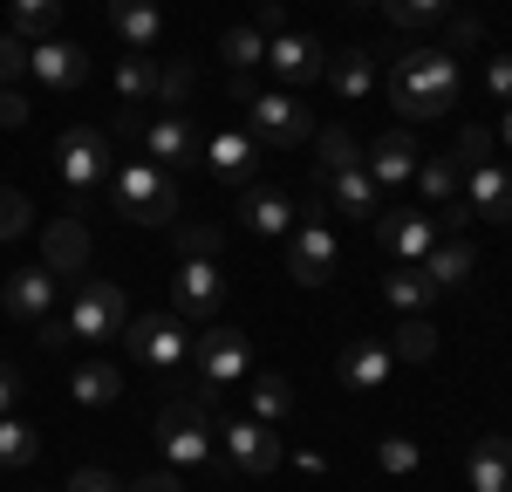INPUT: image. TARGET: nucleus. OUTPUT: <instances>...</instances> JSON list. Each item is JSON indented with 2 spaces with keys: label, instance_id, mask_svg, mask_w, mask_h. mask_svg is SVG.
<instances>
[{
  "label": "nucleus",
  "instance_id": "9d476101",
  "mask_svg": "<svg viewBox=\"0 0 512 492\" xmlns=\"http://www.w3.org/2000/svg\"><path fill=\"white\" fill-rule=\"evenodd\" d=\"M219 301H226L219 260H178V267H171V315H178V322H212Z\"/></svg>",
  "mask_w": 512,
  "mask_h": 492
},
{
  "label": "nucleus",
  "instance_id": "393cba45",
  "mask_svg": "<svg viewBox=\"0 0 512 492\" xmlns=\"http://www.w3.org/2000/svg\"><path fill=\"white\" fill-rule=\"evenodd\" d=\"M328 185V205L342 212V219H376L383 212V192H376V178L355 164V171H335V178H321Z\"/></svg>",
  "mask_w": 512,
  "mask_h": 492
},
{
  "label": "nucleus",
  "instance_id": "4be33fe9",
  "mask_svg": "<svg viewBox=\"0 0 512 492\" xmlns=\"http://www.w3.org/2000/svg\"><path fill=\"white\" fill-rule=\"evenodd\" d=\"M103 14H110V35L130 41L137 55H151L164 35V7L158 0H103Z\"/></svg>",
  "mask_w": 512,
  "mask_h": 492
},
{
  "label": "nucleus",
  "instance_id": "a19ab883",
  "mask_svg": "<svg viewBox=\"0 0 512 492\" xmlns=\"http://www.w3.org/2000/svg\"><path fill=\"white\" fill-rule=\"evenodd\" d=\"M35 226V212H28V192H14V185H0V246L21 240Z\"/></svg>",
  "mask_w": 512,
  "mask_h": 492
},
{
  "label": "nucleus",
  "instance_id": "f257e3e1",
  "mask_svg": "<svg viewBox=\"0 0 512 492\" xmlns=\"http://www.w3.org/2000/svg\"><path fill=\"white\" fill-rule=\"evenodd\" d=\"M458 89H465V69H458V55H444V48H403L390 62V110L403 123L444 117V110L458 103Z\"/></svg>",
  "mask_w": 512,
  "mask_h": 492
},
{
  "label": "nucleus",
  "instance_id": "423d86ee",
  "mask_svg": "<svg viewBox=\"0 0 512 492\" xmlns=\"http://www.w3.org/2000/svg\"><path fill=\"white\" fill-rule=\"evenodd\" d=\"M55 171H62V185H69V199H96L103 185H110V137L103 130H62L55 137Z\"/></svg>",
  "mask_w": 512,
  "mask_h": 492
},
{
  "label": "nucleus",
  "instance_id": "7ed1b4c3",
  "mask_svg": "<svg viewBox=\"0 0 512 492\" xmlns=\"http://www.w3.org/2000/svg\"><path fill=\"white\" fill-rule=\"evenodd\" d=\"M110 205H117L123 219H137V226H171L178 219V185H171L164 164L137 158V164L110 171Z\"/></svg>",
  "mask_w": 512,
  "mask_h": 492
},
{
  "label": "nucleus",
  "instance_id": "c9c22d12",
  "mask_svg": "<svg viewBox=\"0 0 512 492\" xmlns=\"http://www.w3.org/2000/svg\"><path fill=\"white\" fill-rule=\"evenodd\" d=\"M390 356H396V363H437V328L424 322V315H403Z\"/></svg>",
  "mask_w": 512,
  "mask_h": 492
},
{
  "label": "nucleus",
  "instance_id": "b1692460",
  "mask_svg": "<svg viewBox=\"0 0 512 492\" xmlns=\"http://www.w3.org/2000/svg\"><path fill=\"white\" fill-rule=\"evenodd\" d=\"M41 267L55 274V281H69L89 267V226L82 219H55L48 233H41Z\"/></svg>",
  "mask_w": 512,
  "mask_h": 492
},
{
  "label": "nucleus",
  "instance_id": "e433bc0d",
  "mask_svg": "<svg viewBox=\"0 0 512 492\" xmlns=\"http://www.w3.org/2000/svg\"><path fill=\"white\" fill-rule=\"evenodd\" d=\"M158 55H137V48H130V55H123L117 69H110V82H117L123 96H158Z\"/></svg>",
  "mask_w": 512,
  "mask_h": 492
},
{
  "label": "nucleus",
  "instance_id": "c756f323",
  "mask_svg": "<svg viewBox=\"0 0 512 492\" xmlns=\"http://www.w3.org/2000/svg\"><path fill=\"white\" fill-rule=\"evenodd\" d=\"M355 164H362V137H355V130H342V123L315 130V171H321V178H335V171H355Z\"/></svg>",
  "mask_w": 512,
  "mask_h": 492
},
{
  "label": "nucleus",
  "instance_id": "f03ea898",
  "mask_svg": "<svg viewBox=\"0 0 512 492\" xmlns=\"http://www.w3.org/2000/svg\"><path fill=\"white\" fill-rule=\"evenodd\" d=\"M212 397L198 390V397H171V404L158 410V451L164 465H185V472H198V465H212V451H219V431H212Z\"/></svg>",
  "mask_w": 512,
  "mask_h": 492
},
{
  "label": "nucleus",
  "instance_id": "bb28decb",
  "mask_svg": "<svg viewBox=\"0 0 512 492\" xmlns=\"http://www.w3.org/2000/svg\"><path fill=\"white\" fill-rule=\"evenodd\" d=\"M465 479L472 492H512V438H478L465 458Z\"/></svg>",
  "mask_w": 512,
  "mask_h": 492
},
{
  "label": "nucleus",
  "instance_id": "8fccbe9b",
  "mask_svg": "<svg viewBox=\"0 0 512 492\" xmlns=\"http://www.w3.org/2000/svg\"><path fill=\"white\" fill-rule=\"evenodd\" d=\"M485 89H492L499 103H512V55H492V62H485Z\"/></svg>",
  "mask_w": 512,
  "mask_h": 492
},
{
  "label": "nucleus",
  "instance_id": "49530a36",
  "mask_svg": "<svg viewBox=\"0 0 512 492\" xmlns=\"http://www.w3.org/2000/svg\"><path fill=\"white\" fill-rule=\"evenodd\" d=\"M35 335H41V349H48V356H62V349H76V328L62 322V315H41V322H35Z\"/></svg>",
  "mask_w": 512,
  "mask_h": 492
},
{
  "label": "nucleus",
  "instance_id": "ddd939ff",
  "mask_svg": "<svg viewBox=\"0 0 512 492\" xmlns=\"http://www.w3.org/2000/svg\"><path fill=\"white\" fill-rule=\"evenodd\" d=\"M417 164H424V151H417V137H410L403 123L362 144V171L376 178V192H403V185L417 178Z\"/></svg>",
  "mask_w": 512,
  "mask_h": 492
},
{
  "label": "nucleus",
  "instance_id": "ea45409f",
  "mask_svg": "<svg viewBox=\"0 0 512 492\" xmlns=\"http://www.w3.org/2000/svg\"><path fill=\"white\" fill-rule=\"evenodd\" d=\"M376 465H383L390 479H410V472L424 465V451H417V438H383V445H376Z\"/></svg>",
  "mask_w": 512,
  "mask_h": 492
},
{
  "label": "nucleus",
  "instance_id": "dca6fc26",
  "mask_svg": "<svg viewBox=\"0 0 512 492\" xmlns=\"http://www.w3.org/2000/svg\"><path fill=\"white\" fill-rule=\"evenodd\" d=\"M198 164H205L219 185H253V178H260V144H253L246 130H219V137L198 144Z\"/></svg>",
  "mask_w": 512,
  "mask_h": 492
},
{
  "label": "nucleus",
  "instance_id": "a18cd8bd",
  "mask_svg": "<svg viewBox=\"0 0 512 492\" xmlns=\"http://www.w3.org/2000/svg\"><path fill=\"white\" fill-rule=\"evenodd\" d=\"M178 253H185V260H212V253H219V233H212V226H178Z\"/></svg>",
  "mask_w": 512,
  "mask_h": 492
},
{
  "label": "nucleus",
  "instance_id": "0eeeda50",
  "mask_svg": "<svg viewBox=\"0 0 512 492\" xmlns=\"http://www.w3.org/2000/svg\"><path fill=\"white\" fill-rule=\"evenodd\" d=\"M192 363H198L205 397H219V390H233L239 376H253V342H246L239 328H205L192 342Z\"/></svg>",
  "mask_w": 512,
  "mask_h": 492
},
{
  "label": "nucleus",
  "instance_id": "2eb2a0df",
  "mask_svg": "<svg viewBox=\"0 0 512 492\" xmlns=\"http://www.w3.org/2000/svg\"><path fill=\"white\" fill-rule=\"evenodd\" d=\"M376 246L396 267H424V253L437 246V219L431 212H376Z\"/></svg>",
  "mask_w": 512,
  "mask_h": 492
},
{
  "label": "nucleus",
  "instance_id": "a211bd4d",
  "mask_svg": "<svg viewBox=\"0 0 512 492\" xmlns=\"http://www.w3.org/2000/svg\"><path fill=\"white\" fill-rule=\"evenodd\" d=\"M0 315H14V322H41V315H55V274L48 267H14L7 281H0Z\"/></svg>",
  "mask_w": 512,
  "mask_h": 492
},
{
  "label": "nucleus",
  "instance_id": "39448f33",
  "mask_svg": "<svg viewBox=\"0 0 512 492\" xmlns=\"http://www.w3.org/2000/svg\"><path fill=\"white\" fill-rule=\"evenodd\" d=\"M246 137H253V144H274V151L308 144V137H315V110H308L294 89H260V96L246 103Z\"/></svg>",
  "mask_w": 512,
  "mask_h": 492
},
{
  "label": "nucleus",
  "instance_id": "79ce46f5",
  "mask_svg": "<svg viewBox=\"0 0 512 492\" xmlns=\"http://www.w3.org/2000/svg\"><path fill=\"white\" fill-rule=\"evenodd\" d=\"M158 103L164 110H185L192 103V62H164L158 69Z\"/></svg>",
  "mask_w": 512,
  "mask_h": 492
},
{
  "label": "nucleus",
  "instance_id": "864d4df0",
  "mask_svg": "<svg viewBox=\"0 0 512 492\" xmlns=\"http://www.w3.org/2000/svg\"><path fill=\"white\" fill-rule=\"evenodd\" d=\"M253 28H260V35H267V28H287V7H280V0H267V7H260V14H253Z\"/></svg>",
  "mask_w": 512,
  "mask_h": 492
},
{
  "label": "nucleus",
  "instance_id": "de8ad7c7",
  "mask_svg": "<svg viewBox=\"0 0 512 492\" xmlns=\"http://www.w3.org/2000/svg\"><path fill=\"white\" fill-rule=\"evenodd\" d=\"M69 492H123V486L103 472V465H76V472H69Z\"/></svg>",
  "mask_w": 512,
  "mask_h": 492
},
{
  "label": "nucleus",
  "instance_id": "4d7b16f0",
  "mask_svg": "<svg viewBox=\"0 0 512 492\" xmlns=\"http://www.w3.org/2000/svg\"><path fill=\"white\" fill-rule=\"evenodd\" d=\"M349 7H383V0H349Z\"/></svg>",
  "mask_w": 512,
  "mask_h": 492
},
{
  "label": "nucleus",
  "instance_id": "a878e982",
  "mask_svg": "<svg viewBox=\"0 0 512 492\" xmlns=\"http://www.w3.org/2000/svg\"><path fill=\"white\" fill-rule=\"evenodd\" d=\"M390 369H396L390 342H349V349H342V383L362 390V397H369V390H383V383H390Z\"/></svg>",
  "mask_w": 512,
  "mask_h": 492
},
{
  "label": "nucleus",
  "instance_id": "f3484780",
  "mask_svg": "<svg viewBox=\"0 0 512 492\" xmlns=\"http://www.w3.org/2000/svg\"><path fill=\"white\" fill-rule=\"evenodd\" d=\"M137 137H144V158H151V164H164V171H185V164H198V144H205V137H198L192 123L178 117V110L151 117L144 130H137Z\"/></svg>",
  "mask_w": 512,
  "mask_h": 492
},
{
  "label": "nucleus",
  "instance_id": "6e6552de",
  "mask_svg": "<svg viewBox=\"0 0 512 492\" xmlns=\"http://www.w3.org/2000/svg\"><path fill=\"white\" fill-rule=\"evenodd\" d=\"M219 445H226V465L246 472V479H267V472L287 465L274 424H260V417H226V424H219Z\"/></svg>",
  "mask_w": 512,
  "mask_h": 492
},
{
  "label": "nucleus",
  "instance_id": "09e8293b",
  "mask_svg": "<svg viewBox=\"0 0 512 492\" xmlns=\"http://www.w3.org/2000/svg\"><path fill=\"white\" fill-rule=\"evenodd\" d=\"M465 226H472V205H465V199L437 205V240H451V233H465Z\"/></svg>",
  "mask_w": 512,
  "mask_h": 492
},
{
  "label": "nucleus",
  "instance_id": "473e14b6",
  "mask_svg": "<svg viewBox=\"0 0 512 492\" xmlns=\"http://www.w3.org/2000/svg\"><path fill=\"white\" fill-rule=\"evenodd\" d=\"M7 35H21V41H48L55 28H62V0H14L7 7Z\"/></svg>",
  "mask_w": 512,
  "mask_h": 492
},
{
  "label": "nucleus",
  "instance_id": "20e7f679",
  "mask_svg": "<svg viewBox=\"0 0 512 492\" xmlns=\"http://www.w3.org/2000/svg\"><path fill=\"white\" fill-rule=\"evenodd\" d=\"M62 322L76 328V349H110V335L130 328V294L117 281H82V294L69 301Z\"/></svg>",
  "mask_w": 512,
  "mask_h": 492
},
{
  "label": "nucleus",
  "instance_id": "4c0bfd02",
  "mask_svg": "<svg viewBox=\"0 0 512 492\" xmlns=\"http://www.w3.org/2000/svg\"><path fill=\"white\" fill-rule=\"evenodd\" d=\"M383 14H390L396 28H444L451 0H383Z\"/></svg>",
  "mask_w": 512,
  "mask_h": 492
},
{
  "label": "nucleus",
  "instance_id": "603ef678",
  "mask_svg": "<svg viewBox=\"0 0 512 492\" xmlns=\"http://www.w3.org/2000/svg\"><path fill=\"white\" fill-rule=\"evenodd\" d=\"M14 404H21V369H14V363H0V417H7Z\"/></svg>",
  "mask_w": 512,
  "mask_h": 492
},
{
  "label": "nucleus",
  "instance_id": "9b49d317",
  "mask_svg": "<svg viewBox=\"0 0 512 492\" xmlns=\"http://www.w3.org/2000/svg\"><path fill=\"white\" fill-rule=\"evenodd\" d=\"M280 246H287V274H294L301 287H328L335 281V233L321 226L315 212H301V226H294Z\"/></svg>",
  "mask_w": 512,
  "mask_h": 492
},
{
  "label": "nucleus",
  "instance_id": "4468645a",
  "mask_svg": "<svg viewBox=\"0 0 512 492\" xmlns=\"http://www.w3.org/2000/svg\"><path fill=\"white\" fill-rule=\"evenodd\" d=\"M267 69H274L280 89H301V82H321L328 48L315 35H301V28H280V35H267Z\"/></svg>",
  "mask_w": 512,
  "mask_h": 492
},
{
  "label": "nucleus",
  "instance_id": "58836bf2",
  "mask_svg": "<svg viewBox=\"0 0 512 492\" xmlns=\"http://www.w3.org/2000/svg\"><path fill=\"white\" fill-rule=\"evenodd\" d=\"M492 144H499V137H492L485 123H465V130H458V151H451V164H458V171H478V164H492Z\"/></svg>",
  "mask_w": 512,
  "mask_h": 492
},
{
  "label": "nucleus",
  "instance_id": "5701e85b",
  "mask_svg": "<svg viewBox=\"0 0 512 492\" xmlns=\"http://www.w3.org/2000/svg\"><path fill=\"white\" fill-rule=\"evenodd\" d=\"M69 397H76L82 410H110L123 397V369L110 363V356H76V369H69Z\"/></svg>",
  "mask_w": 512,
  "mask_h": 492
},
{
  "label": "nucleus",
  "instance_id": "1a4fd4ad",
  "mask_svg": "<svg viewBox=\"0 0 512 492\" xmlns=\"http://www.w3.org/2000/svg\"><path fill=\"white\" fill-rule=\"evenodd\" d=\"M192 322H178L171 308H158V315H130V328H123V342H130V356L151 369H178L185 356H192V335H185Z\"/></svg>",
  "mask_w": 512,
  "mask_h": 492
},
{
  "label": "nucleus",
  "instance_id": "c85d7f7f",
  "mask_svg": "<svg viewBox=\"0 0 512 492\" xmlns=\"http://www.w3.org/2000/svg\"><path fill=\"white\" fill-rule=\"evenodd\" d=\"M219 55H226L233 76H260V69H267V35H260L253 21H233V28L219 35Z\"/></svg>",
  "mask_w": 512,
  "mask_h": 492
},
{
  "label": "nucleus",
  "instance_id": "cd10ccee",
  "mask_svg": "<svg viewBox=\"0 0 512 492\" xmlns=\"http://www.w3.org/2000/svg\"><path fill=\"white\" fill-rule=\"evenodd\" d=\"M321 82L335 89V96H369L376 89V55L369 48H342V55H328V69H321Z\"/></svg>",
  "mask_w": 512,
  "mask_h": 492
},
{
  "label": "nucleus",
  "instance_id": "aec40b11",
  "mask_svg": "<svg viewBox=\"0 0 512 492\" xmlns=\"http://www.w3.org/2000/svg\"><path fill=\"white\" fill-rule=\"evenodd\" d=\"M472 274H478V246L465 240V233H451V240H437L431 253H424V281H431V294H458Z\"/></svg>",
  "mask_w": 512,
  "mask_h": 492
},
{
  "label": "nucleus",
  "instance_id": "72a5a7b5",
  "mask_svg": "<svg viewBox=\"0 0 512 492\" xmlns=\"http://www.w3.org/2000/svg\"><path fill=\"white\" fill-rule=\"evenodd\" d=\"M410 185H417V192H424L431 205H451V199H465V171H458L451 158H424V164H417V178H410Z\"/></svg>",
  "mask_w": 512,
  "mask_h": 492
},
{
  "label": "nucleus",
  "instance_id": "c03bdc74",
  "mask_svg": "<svg viewBox=\"0 0 512 492\" xmlns=\"http://www.w3.org/2000/svg\"><path fill=\"white\" fill-rule=\"evenodd\" d=\"M21 76H28V41H21V35H0V89H14Z\"/></svg>",
  "mask_w": 512,
  "mask_h": 492
},
{
  "label": "nucleus",
  "instance_id": "2f4dec72",
  "mask_svg": "<svg viewBox=\"0 0 512 492\" xmlns=\"http://www.w3.org/2000/svg\"><path fill=\"white\" fill-rule=\"evenodd\" d=\"M35 458H41V431L28 424V417H14V410H7V417H0V465H7V472H21V465H35Z\"/></svg>",
  "mask_w": 512,
  "mask_h": 492
},
{
  "label": "nucleus",
  "instance_id": "37998d69",
  "mask_svg": "<svg viewBox=\"0 0 512 492\" xmlns=\"http://www.w3.org/2000/svg\"><path fill=\"white\" fill-rule=\"evenodd\" d=\"M478 35H485V21L478 14H444V55H458V48H478Z\"/></svg>",
  "mask_w": 512,
  "mask_h": 492
},
{
  "label": "nucleus",
  "instance_id": "f8f14e48",
  "mask_svg": "<svg viewBox=\"0 0 512 492\" xmlns=\"http://www.w3.org/2000/svg\"><path fill=\"white\" fill-rule=\"evenodd\" d=\"M239 226L246 233H260V240H287L294 226H301V205H294V192H280V185H239Z\"/></svg>",
  "mask_w": 512,
  "mask_h": 492
},
{
  "label": "nucleus",
  "instance_id": "6e6d98bb",
  "mask_svg": "<svg viewBox=\"0 0 512 492\" xmlns=\"http://www.w3.org/2000/svg\"><path fill=\"white\" fill-rule=\"evenodd\" d=\"M499 144H512V103H506V117H499V130H492Z\"/></svg>",
  "mask_w": 512,
  "mask_h": 492
},
{
  "label": "nucleus",
  "instance_id": "6ab92c4d",
  "mask_svg": "<svg viewBox=\"0 0 512 492\" xmlns=\"http://www.w3.org/2000/svg\"><path fill=\"white\" fill-rule=\"evenodd\" d=\"M28 76L48 82V89H82L89 82V55H82L76 41H62V35H48L28 48Z\"/></svg>",
  "mask_w": 512,
  "mask_h": 492
},
{
  "label": "nucleus",
  "instance_id": "f704fd0d",
  "mask_svg": "<svg viewBox=\"0 0 512 492\" xmlns=\"http://www.w3.org/2000/svg\"><path fill=\"white\" fill-rule=\"evenodd\" d=\"M287 410H294V383H287V376H253V390H246V417L280 424Z\"/></svg>",
  "mask_w": 512,
  "mask_h": 492
},
{
  "label": "nucleus",
  "instance_id": "5fc2aeb1",
  "mask_svg": "<svg viewBox=\"0 0 512 492\" xmlns=\"http://www.w3.org/2000/svg\"><path fill=\"white\" fill-rule=\"evenodd\" d=\"M130 492H178V479H171V472H144Z\"/></svg>",
  "mask_w": 512,
  "mask_h": 492
},
{
  "label": "nucleus",
  "instance_id": "7c9ffc66",
  "mask_svg": "<svg viewBox=\"0 0 512 492\" xmlns=\"http://www.w3.org/2000/svg\"><path fill=\"white\" fill-rule=\"evenodd\" d=\"M383 301L403 308V315H424L437 294H431V281H424V267H390V274H383Z\"/></svg>",
  "mask_w": 512,
  "mask_h": 492
},
{
  "label": "nucleus",
  "instance_id": "412c9836",
  "mask_svg": "<svg viewBox=\"0 0 512 492\" xmlns=\"http://www.w3.org/2000/svg\"><path fill=\"white\" fill-rule=\"evenodd\" d=\"M465 205H472V219L512 226V171L506 164H478V171H465Z\"/></svg>",
  "mask_w": 512,
  "mask_h": 492
},
{
  "label": "nucleus",
  "instance_id": "3c124183",
  "mask_svg": "<svg viewBox=\"0 0 512 492\" xmlns=\"http://www.w3.org/2000/svg\"><path fill=\"white\" fill-rule=\"evenodd\" d=\"M28 123V96L21 89H0V130H21Z\"/></svg>",
  "mask_w": 512,
  "mask_h": 492
}]
</instances>
